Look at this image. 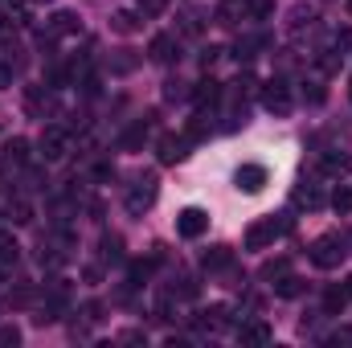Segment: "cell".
I'll return each instance as SVG.
<instances>
[{
	"mask_svg": "<svg viewBox=\"0 0 352 348\" xmlns=\"http://www.w3.org/2000/svg\"><path fill=\"white\" fill-rule=\"evenodd\" d=\"M344 238H336V234H324V238H316V246H311V262L320 266V270H336L340 262H344Z\"/></svg>",
	"mask_w": 352,
	"mask_h": 348,
	"instance_id": "1",
	"label": "cell"
},
{
	"mask_svg": "<svg viewBox=\"0 0 352 348\" xmlns=\"http://www.w3.org/2000/svg\"><path fill=\"white\" fill-rule=\"evenodd\" d=\"M266 180H270V173H266V164H258V160H246V164H238V173H234V188L238 193H263Z\"/></svg>",
	"mask_w": 352,
	"mask_h": 348,
	"instance_id": "2",
	"label": "cell"
},
{
	"mask_svg": "<svg viewBox=\"0 0 352 348\" xmlns=\"http://www.w3.org/2000/svg\"><path fill=\"white\" fill-rule=\"evenodd\" d=\"M283 230H291V221H274V217H266V221H254L250 230H246V250H266Z\"/></svg>",
	"mask_w": 352,
	"mask_h": 348,
	"instance_id": "3",
	"label": "cell"
},
{
	"mask_svg": "<svg viewBox=\"0 0 352 348\" xmlns=\"http://www.w3.org/2000/svg\"><path fill=\"white\" fill-rule=\"evenodd\" d=\"M205 230H209V213L201 205H188V209L176 213V234L180 238H201Z\"/></svg>",
	"mask_w": 352,
	"mask_h": 348,
	"instance_id": "4",
	"label": "cell"
},
{
	"mask_svg": "<svg viewBox=\"0 0 352 348\" xmlns=\"http://www.w3.org/2000/svg\"><path fill=\"white\" fill-rule=\"evenodd\" d=\"M152 201H156V176L148 173V176H140V184L127 193V213H135V217H140Z\"/></svg>",
	"mask_w": 352,
	"mask_h": 348,
	"instance_id": "5",
	"label": "cell"
},
{
	"mask_svg": "<svg viewBox=\"0 0 352 348\" xmlns=\"http://www.w3.org/2000/svg\"><path fill=\"white\" fill-rule=\"evenodd\" d=\"M263 107L274 111V115H287V111H291V90H287V83L270 78V83L263 87Z\"/></svg>",
	"mask_w": 352,
	"mask_h": 348,
	"instance_id": "6",
	"label": "cell"
},
{
	"mask_svg": "<svg viewBox=\"0 0 352 348\" xmlns=\"http://www.w3.org/2000/svg\"><path fill=\"white\" fill-rule=\"evenodd\" d=\"M66 152H70V135L62 127H45L41 131V156L45 160H62Z\"/></svg>",
	"mask_w": 352,
	"mask_h": 348,
	"instance_id": "7",
	"label": "cell"
},
{
	"mask_svg": "<svg viewBox=\"0 0 352 348\" xmlns=\"http://www.w3.org/2000/svg\"><path fill=\"white\" fill-rule=\"evenodd\" d=\"M148 58H152V62H160V66H168V62L176 58V37H173V33H156V37H152V45H148Z\"/></svg>",
	"mask_w": 352,
	"mask_h": 348,
	"instance_id": "8",
	"label": "cell"
},
{
	"mask_svg": "<svg viewBox=\"0 0 352 348\" xmlns=\"http://www.w3.org/2000/svg\"><path fill=\"white\" fill-rule=\"evenodd\" d=\"M238 340H242V345H270L274 332H270V324H263V320H250V324L238 328Z\"/></svg>",
	"mask_w": 352,
	"mask_h": 348,
	"instance_id": "9",
	"label": "cell"
},
{
	"mask_svg": "<svg viewBox=\"0 0 352 348\" xmlns=\"http://www.w3.org/2000/svg\"><path fill=\"white\" fill-rule=\"evenodd\" d=\"M205 332H221V328H230V307L226 303H213V307H205L201 312V320H197Z\"/></svg>",
	"mask_w": 352,
	"mask_h": 348,
	"instance_id": "10",
	"label": "cell"
},
{
	"mask_svg": "<svg viewBox=\"0 0 352 348\" xmlns=\"http://www.w3.org/2000/svg\"><path fill=\"white\" fill-rule=\"evenodd\" d=\"M184 140L180 135H160V144H156V152H160V164H176V160H184Z\"/></svg>",
	"mask_w": 352,
	"mask_h": 348,
	"instance_id": "11",
	"label": "cell"
},
{
	"mask_svg": "<svg viewBox=\"0 0 352 348\" xmlns=\"http://www.w3.org/2000/svg\"><path fill=\"white\" fill-rule=\"evenodd\" d=\"M78 29H82V21H78L70 8L54 12V21H50V33H54V37H70V33H78Z\"/></svg>",
	"mask_w": 352,
	"mask_h": 348,
	"instance_id": "12",
	"label": "cell"
},
{
	"mask_svg": "<svg viewBox=\"0 0 352 348\" xmlns=\"http://www.w3.org/2000/svg\"><path fill=\"white\" fill-rule=\"evenodd\" d=\"M217 98H221V83H213V78H201V83L192 87V102H197L201 111H205V107H213Z\"/></svg>",
	"mask_w": 352,
	"mask_h": 348,
	"instance_id": "13",
	"label": "cell"
},
{
	"mask_svg": "<svg viewBox=\"0 0 352 348\" xmlns=\"http://www.w3.org/2000/svg\"><path fill=\"white\" fill-rule=\"evenodd\" d=\"M148 127H152V115H148V119H135V123H131V127L123 131V140H119V144H123L127 152H135V148H140V144L148 140Z\"/></svg>",
	"mask_w": 352,
	"mask_h": 348,
	"instance_id": "14",
	"label": "cell"
},
{
	"mask_svg": "<svg viewBox=\"0 0 352 348\" xmlns=\"http://www.w3.org/2000/svg\"><path fill=\"white\" fill-rule=\"evenodd\" d=\"M349 287H328L324 291V316H340L344 307H349Z\"/></svg>",
	"mask_w": 352,
	"mask_h": 348,
	"instance_id": "15",
	"label": "cell"
},
{
	"mask_svg": "<svg viewBox=\"0 0 352 348\" xmlns=\"http://www.w3.org/2000/svg\"><path fill=\"white\" fill-rule=\"evenodd\" d=\"M16 259H21V246H16V238L0 230V270H12V266H16Z\"/></svg>",
	"mask_w": 352,
	"mask_h": 348,
	"instance_id": "16",
	"label": "cell"
},
{
	"mask_svg": "<svg viewBox=\"0 0 352 348\" xmlns=\"http://www.w3.org/2000/svg\"><path fill=\"white\" fill-rule=\"evenodd\" d=\"M230 262H234L230 246H213V250H205V254H201V266H205V270H226Z\"/></svg>",
	"mask_w": 352,
	"mask_h": 348,
	"instance_id": "17",
	"label": "cell"
},
{
	"mask_svg": "<svg viewBox=\"0 0 352 348\" xmlns=\"http://www.w3.org/2000/svg\"><path fill=\"white\" fill-rule=\"evenodd\" d=\"M140 17H144V12H131V8H119V12L111 17V29H115V33H135V29H140Z\"/></svg>",
	"mask_w": 352,
	"mask_h": 348,
	"instance_id": "18",
	"label": "cell"
},
{
	"mask_svg": "<svg viewBox=\"0 0 352 348\" xmlns=\"http://www.w3.org/2000/svg\"><path fill=\"white\" fill-rule=\"evenodd\" d=\"M303 291H307V283H303L299 274H283V279H278V287H274V295H278V299H295V295H303Z\"/></svg>",
	"mask_w": 352,
	"mask_h": 348,
	"instance_id": "19",
	"label": "cell"
},
{
	"mask_svg": "<svg viewBox=\"0 0 352 348\" xmlns=\"http://www.w3.org/2000/svg\"><path fill=\"white\" fill-rule=\"evenodd\" d=\"M4 160H8V164H29V140H21V135L8 140V144H4Z\"/></svg>",
	"mask_w": 352,
	"mask_h": 348,
	"instance_id": "20",
	"label": "cell"
},
{
	"mask_svg": "<svg viewBox=\"0 0 352 348\" xmlns=\"http://www.w3.org/2000/svg\"><path fill=\"white\" fill-rule=\"evenodd\" d=\"M156 254H152V259H140V262H131V266H127V274H131V287H144V279H148V274H152V270H156Z\"/></svg>",
	"mask_w": 352,
	"mask_h": 348,
	"instance_id": "21",
	"label": "cell"
},
{
	"mask_svg": "<svg viewBox=\"0 0 352 348\" xmlns=\"http://www.w3.org/2000/svg\"><path fill=\"white\" fill-rule=\"evenodd\" d=\"M4 213L12 217V226H29V221H33V205H29V201H21V197H16V201H8V209H4Z\"/></svg>",
	"mask_w": 352,
	"mask_h": 348,
	"instance_id": "22",
	"label": "cell"
},
{
	"mask_svg": "<svg viewBox=\"0 0 352 348\" xmlns=\"http://www.w3.org/2000/svg\"><path fill=\"white\" fill-rule=\"evenodd\" d=\"M102 262H123V238L119 234H107L102 238Z\"/></svg>",
	"mask_w": 352,
	"mask_h": 348,
	"instance_id": "23",
	"label": "cell"
},
{
	"mask_svg": "<svg viewBox=\"0 0 352 348\" xmlns=\"http://www.w3.org/2000/svg\"><path fill=\"white\" fill-rule=\"evenodd\" d=\"M274 12V0H246V17L250 21H266Z\"/></svg>",
	"mask_w": 352,
	"mask_h": 348,
	"instance_id": "24",
	"label": "cell"
},
{
	"mask_svg": "<svg viewBox=\"0 0 352 348\" xmlns=\"http://www.w3.org/2000/svg\"><path fill=\"white\" fill-rule=\"evenodd\" d=\"M295 201H299V205H307V209H320V205H324V193H320L316 184H307V188H299V193H295Z\"/></svg>",
	"mask_w": 352,
	"mask_h": 348,
	"instance_id": "25",
	"label": "cell"
},
{
	"mask_svg": "<svg viewBox=\"0 0 352 348\" xmlns=\"http://www.w3.org/2000/svg\"><path fill=\"white\" fill-rule=\"evenodd\" d=\"M332 209H336V213H352V184H340V188L332 193Z\"/></svg>",
	"mask_w": 352,
	"mask_h": 348,
	"instance_id": "26",
	"label": "cell"
},
{
	"mask_svg": "<svg viewBox=\"0 0 352 348\" xmlns=\"http://www.w3.org/2000/svg\"><path fill=\"white\" fill-rule=\"evenodd\" d=\"M311 21H316V12H311L307 4H299V8L291 12V33H299V29H303V25H311Z\"/></svg>",
	"mask_w": 352,
	"mask_h": 348,
	"instance_id": "27",
	"label": "cell"
},
{
	"mask_svg": "<svg viewBox=\"0 0 352 348\" xmlns=\"http://www.w3.org/2000/svg\"><path fill=\"white\" fill-rule=\"evenodd\" d=\"M263 45H266L263 37H242V41H238V58H254Z\"/></svg>",
	"mask_w": 352,
	"mask_h": 348,
	"instance_id": "28",
	"label": "cell"
},
{
	"mask_svg": "<svg viewBox=\"0 0 352 348\" xmlns=\"http://www.w3.org/2000/svg\"><path fill=\"white\" fill-rule=\"evenodd\" d=\"M21 345V328H16V324H4V328H0V348H16Z\"/></svg>",
	"mask_w": 352,
	"mask_h": 348,
	"instance_id": "29",
	"label": "cell"
},
{
	"mask_svg": "<svg viewBox=\"0 0 352 348\" xmlns=\"http://www.w3.org/2000/svg\"><path fill=\"white\" fill-rule=\"evenodd\" d=\"M320 168H324V173H344V168H349V160H344V156H336V152H328V156L320 160Z\"/></svg>",
	"mask_w": 352,
	"mask_h": 348,
	"instance_id": "30",
	"label": "cell"
},
{
	"mask_svg": "<svg viewBox=\"0 0 352 348\" xmlns=\"http://www.w3.org/2000/svg\"><path fill=\"white\" fill-rule=\"evenodd\" d=\"M29 303H33V287H29V283H21V287L12 291V307H29Z\"/></svg>",
	"mask_w": 352,
	"mask_h": 348,
	"instance_id": "31",
	"label": "cell"
},
{
	"mask_svg": "<svg viewBox=\"0 0 352 348\" xmlns=\"http://www.w3.org/2000/svg\"><path fill=\"white\" fill-rule=\"evenodd\" d=\"M283 274H287V259H274L263 266V279H283Z\"/></svg>",
	"mask_w": 352,
	"mask_h": 348,
	"instance_id": "32",
	"label": "cell"
},
{
	"mask_svg": "<svg viewBox=\"0 0 352 348\" xmlns=\"http://www.w3.org/2000/svg\"><path fill=\"white\" fill-rule=\"evenodd\" d=\"M164 8H168V0H140V12L144 17H160Z\"/></svg>",
	"mask_w": 352,
	"mask_h": 348,
	"instance_id": "33",
	"label": "cell"
},
{
	"mask_svg": "<svg viewBox=\"0 0 352 348\" xmlns=\"http://www.w3.org/2000/svg\"><path fill=\"white\" fill-rule=\"evenodd\" d=\"M188 90H184V83H176V78H168L164 83V98H184Z\"/></svg>",
	"mask_w": 352,
	"mask_h": 348,
	"instance_id": "34",
	"label": "cell"
},
{
	"mask_svg": "<svg viewBox=\"0 0 352 348\" xmlns=\"http://www.w3.org/2000/svg\"><path fill=\"white\" fill-rule=\"evenodd\" d=\"M303 98H307V102H324V87H320V83H307V87H303Z\"/></svg>",
	"mask_w": 352,
	"mask_h": 348,
	"instance_id": "35",
	"label": "cell"
},
{
	"mask_svg": "<svg viewBox=\"0 0 352 348\" xmlns=\"http://www.w3.org/2000/svg\"><path fill=\"white\" fill-rule=\"evenodd\" d=\"M82 312H87V320H90V324H98V320H102V303H94V299H90L87 307H82Z\"/></svg>",
	"mask_w": 352,
	"mask_h": 348,
	"instance_id": "36",
	"label": "cell"
},
{
	"mask_svg": "<svg viewBox=\"0 0 352 348\" xmlns=\"http://www.w3.org/2000/svg\"><path fill=\"white\" fill-rule=\"evenodd\" d=\"M352 45V29H340V33H336V50H349Z\"/></svg>",
	"mask_w": 352,
	"mask_h": 348,
	"instance_id": "37",
	"label": "cell"
},
{
	"mask_svg": "<svg viewBox=\"0 0 352 348\" xmlns=\"http://www.w3.org/2000/svg\"><path fill=\"white\" fill-rule=\"evenodd\" d=\"M82 279H87V283H98V279H102V270H98V266H82Z\"/></svg>",
	"mask_w": 352,
	"mask_h": 348,
	"instance_id": "38",
	"label": "cell"
},
{
	"mask_svg": "<svg viewBox=\"0 0 352 348\" xmlns=\"http://www.w3.org/2000/svg\"><path fill=\"white\" fill-rule=\"evenodd\" d=\"M217 58H221V50H217V45H209V50L201 54V62H205V66H209V62H217Z\"/></svg>",
	"mask_w": 352,
	"mask_h": 348,
	"instance_id": "39",
	"label": "cell"
},
{
	"mask_svg": "<svg viewBox=\"0 0 352 348\" xmlns=\"http://www.w3.org/2000/svg\"><path fill=\"white\" fill-rule=\"evenodd\" d=\"M94 176H98V180H111V176H115V168H111V164H98V168H94Z\"/></svg>",
	"mask_w": 352,
	"mask_h": 348,
	"instance_id": "40",
	"label": "cell"
},
{
	"mask_svg": "<svg viewBox=\"0 0 352 348\" xmlns=\"http://www.w3.org/2000/svg\"><path fill=\"white\" fill-rule=\"evenodd\" d=\"M0 4H4V8H21L25 0H0Z\"/></svg>",
	"mask_w": 352,
	"mask_h": 348,
	"instance_id": "41",
	"label": "cell"
},
{
	"mask_svg": "<svg viewBox=\"0 0 352 348\" xmlns=\"http://www.w3.org/2000/svg\"><path fill=\"white\" fill-rule=\"evenodd\" d=\"M0 33H4V12H0Z\"/></svg>",
	"mask_w": 352,
	"mask_h": 348,
	"instance_id": "42",
	"label": "cell"
},
{
	"mask_svg": "<svg viewBox=\"0 0 352 348\" xmlns=\"http://www.w3.org/2000/svg\"><path fill=\"white\" fill-rule=\"evenodd\" d=\"M344 8H349V12H352V0H344Z\"/></svg>",
	"mask_w": 352,
	"mask_h": 348,
	"instance_id": "43",
	"label": "cell"
},
{
	"mask_svg": "<svg viewBox=\"0 0 352 348\" xmlns=\"http://www.w3.org/2000/svg\"><path fill=\"white\" fill-rule=\"evenodd\" d=\"M344 287H349V295H352V279H349V283H344Z\"/></svg>",
	"mask_w": 352,
	"mask_h": 348,
	"instance_id": "44",
	"label": "cell"
},
{
	"mask_svg": "<svg viewBox=\"0 0 352 348\" xmlns=\"http://www.w3.org/2000/svg\"><path fill=\"white\" fill-rule=\"evenodd\" d=\"M0 274H4V270H0Z\"/></svg>",
	"mask_w": 352,
	"mask_h": 348,
	"instance_id": "45",
	"label": "cell"
}]
</instances>
